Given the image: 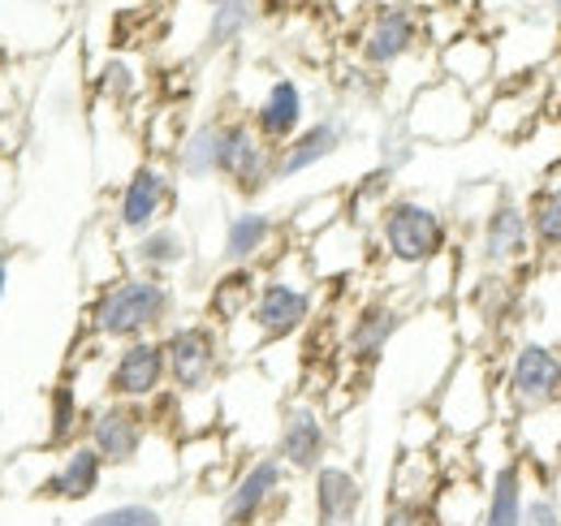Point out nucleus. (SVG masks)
Here are the masks:
<instances>
[{"mask_svg":"<svg viewBox=\"0 0 561 526\" xmlns=\"http://www.w3.org/2000/svg\"><path fill=\"white\" fill-rule=\"evenodd\" d=\"M523 526H561V501L553 492H545V488H531Z\"/></svg>","mask_w":561,"mask_h":526,"instance_id":"41","label":"nucleus"},{"mask_svg":"<svg viewBox=\"0 0 561 526\" xmlns=\"http://www.w3.org/2000/svg\"><path fill=\"white\" fill-rule=\"evenodd\" d=\"M371 247L380 251V260L402 272H423L432 260L454 251V216L432 198L393 195L371 229Z\"/></svg>","mask_w":561,"mask_h":526,"instance_id":"2","label":"nucleus"},{"mask_svg":"<svg viewBox=\"0 0 561 526\" xmlns=\"http://www.w3.org/2000/svg\"><path fill=\"white\" fill-rule=\"evenodd\" d=\"M9 281H13V263H9V255H0V307L9 298Z\"/></svg>","mask_w":561,"mask_h":526,"instance_id":"45","label":"nucleus"},{"mask_svg":"<svg viewBox=\"0 0 561 526\" xmlns=\"http://www.w3.org/2000/svg\"><path fill=\"white\" fill-rule=\"evenodd\" d=\"M346 191V220L358 225L363 233H371L376 229V220H380V211L389 207V198L398 195V173H389V169H367L358 182L351 186H342Z\"/></svg>","mask_w":561,"mask_h":526,"instance_id":"33","label":"nucleus"},{"mask_svg":"<svg viewBox=\"0 0 561 526\" xmlns=\"http://www.w3.org/2000/svg\"><path fill=\"white\" fill-rule=\"evenodd\" d=\"M22 4H35V9H57L61 0H22Z\"/></svg>","mask_w":561,"mask_h":526,"instance_id":"47","label":"nucleus"},{"mask_svg":"<svg viewBox=\"0 0 561 526\" xmlns=\"http://www.w3.org/2000/svg\"><path fill=\"white\" fill-rule=\"evenodd\" d=\"M480 4H496V9H523V4H531V0H480Z\"/></svg>","mask_w":561,"mask_h":526,"instance_id":"46","label":"nucleus"},{"mask_svg":"<svg viewBox=\"0 0 561 526\" xmlns=\"http://www.w3.org/2000/svg\"><path fill=\"white\" fill-rule=\"evenodd\" d=\"M195 260V247H191V233L173 220L147 229L139 238L126 242V267L142 272V276H160V281H173L182 267H191Z\"/></svg>","mask_w":561,"mask_h":526,"instance_id":"24","label":"nucleus"},{"mask_svg":"<svg viewBox=\"0 0 561 526\" xmlns=\"http://www.w3.org/2000/svg\"><path fill=\"white\" fill-rule=\"evenodd\" d=\"M87 414H91V405L82 401L78 376L66 371V376L48 389V401H44V449L66 454L70 445H78L82 432H87Z\"/></svg>","mask_w":561,"mask_h":526,"instance_id":"27","label":"nucleus"},{"mask_svg":"<svg viewBox=\"0 0 561 526\" xmlns=\"http://www.w3.org/2000/svg\"><path fill=\"white\" fill-rule=\"evenodd\" d=\"M204 4H208V9H216V4H229V0H204Z\"/></svg>","mask_w":561,"mask_h":526,"instance_id":"50","label":"nucleus"},{"mask_svg":"<svg viewBox=\"0 0 561 526\" xmlns=\"http://www.w3.org/2000/svg\"><path fill=\"white\" fill-rule=\"evenodd\" d=\"M285 488H289V470L280 466L277 454H255L220 488L216 518L220 526H264L285 501Z\"/></svg>","mask_w":561,"mask_h":526,"instance_id":"10","label":"nucleus"},{"mask_svg":"<svg viewBox=\"0 0 561 526\" xmlns=\"http://www.w3.org/2000/svg\"><path fill=\"white\" fill-rule=\"evenodd\" d=\"M420 48L423 13L407 0H385L363 18L358 39H354V61L367 66L371 73H393L411 57H420Z\"/></svg>","mask_w":561,"mask_h":526,"instance_id":"9","label":"nucleus"},{"mask_svg":"<svg viewBox=\"0 0 561 526\" xmlns=\"http://www.w3.org/2000/svg\"><path fill=\"white\" fill-rule=\"evenodd\" d=\"M337 220H346V191L342 186L337 191H316V195H307L302 203H294L289 220H280V225H285V238L294 247H307L311 238H320Z\"/></svg>","mask_w":561,"mask_h":526,"instance_id":"31","label":"nucleus"},{"mask_svg":"<svg viewBox=\"0 0 561 526\" xmlns=\"http://www.w3.org/2000/svg\"><path fill=\"white\" fill-rule=\"evenodd\" d=\"M289 9V0H255V13L260 18H280Z\"/></svg>","mask_w":561,"mask_h":526,"instance_id":"44","label":"nucleus"},{"mask_svg":"<svg viewBox=\"0 0 561 526\" xmlns=\"http://www.w3.org/2000/svg\"><path fill=\"white\" fill-rule=\"evenodd\" d=\"M553 53H558V61H561V13H558V31H553Z\"/></svg>","mask_w":561,"mask_h":526,"instance_id":"48","label":"nucleus"},{"mask_svg":"<svg viewBox=\"0 0 561 526\" xmlns=\"http://www.w3.org/2000/svg\"><path fill=\"white\" fill-rule=\"evenodd\" d=\"M95 87H100V95H104V100H113V104H130V100L142 91V73H139V66H135V61L113 57L108 66L100 69Z\"/></svg>","mask_w":561,"mask_h":526,"instance_id":"39","label":"nucleus"},{"mask_svg":"<svg viewBox=\"0 0 561 526\" xmlns=\"http://www.w3.org/2000/svg\"><path fill=\"white\" fill-rule=\"evenodd\" d=\"M561 405V345L527 336L510 350L496 371V423Z\"/></svg>","mask_w":561,"mask_h":526,"instance_id":"4","label":"nucleus"},{"mask_svg":"<svg viewBox=\"0 0 561 526\" xmlns=\"http://www.w3.org/2000/svg\"><path fill=\"white\" fill-rule=\"evenodd\" d=\"M436 526H480L484 518V479L480 474H445L440 492L432 496Z\"/></svg>","mask_w":561,"mask_h":526,"instance_id":"30","label":"nucleus"},{"mask_svg":"<svg viewBox=\"0 0 561 526\" xmlns=\"http://www.w3.org/2000/svg\"><path fill=\"white\" fill-rule=\"evenodd\" d=\"M104 479H108V461L100 458L87 441H78L66 454H57V461L31 483V496L57 501V505H82L104 488Z\"/></svg>","mask_w":561,"mask_h":526,"instance_id":"18","label":"nucleus"},{"mask_svg":"<svg viewBox=\"0 0 561 526\" xmlns=\"http://www.w3.org/2000/svg\"><path fill=\"white\" fill-rule=\"evenodd\" d=\"M273 454H277L289 474H307V479L333 458V423L311 397L285 401V410L277 419Z\"/></svg>","mask_w":561,"mask_h":526,"instance_id":"14","label":"nucleus"},{"mask_svg":"<svg viewBox=\"0 0 561 526\" xmlns=\"http://www.w3.org/2000/svg\"><path fill=\"white\" fill-rule=\"evenodd\" d=\"M18 113V87L9 78V66L0 61V117H13Z\"/></svg>","mask_w":561,"mask_h":526,"instance_id":"42","label":"nucleus"},{"mask_svg":"<svg viewBox=\"0 0 561 526\" xmlns=\"http://www.w3.org/2000/svg\"><path fill=\"white\" fill-rule=\"evenodd\" d=\"M285 247V225L264 207H238L220 225V263L229 267H268Z\"/></svg>","mask_w":561,"mask_h":526,"instance_id":"16","label":"nucleus"},{"mask_svg":"<svg viewBox=\"0 0 561 526\" xmlns=\"http://www.w3.org/2000/svg\"><path fill=\"white\" fill-rule=\"evenodd\" d=\"M445 483V470L436 454H402L398 449V461L389 470V496L393 501H415V505H432V496L440 492Z\"/></svg>","mask_w":561,"mask_h":526,"instance_id":"32","label":"nucleus"},{"mask_svg":"<svg viewBox=\"0 0 561 526\" xmlns=\"http://www.w3.org/2000/svg\"><path fill=\"white\" fill-rule=\"evenodd\" d=\"M367 483L351 461L329 458L311 474V518L316 526H363Z\"/></svg>","mask_w":561,"mask_h":526,"instance_id":"20","label":"nucleus"},{"mask_svg":"<svg viewBox=\"0 0 561 526\" xmlns=\"http://www.w3.org/2000/svg\"><path fill=\"white\" fill-rule=\"evenodd\" d=\"M164 393H169V367H164L160 336H142V341L113 345L108 367H104V397L151 405L156 397Z\"/></svg>","mask_w":561,"mask_h":526,"instance_id":"15","label":"nucleus"},{"mask_svg":"<svg viewBox=\"0 0 561 526\" xmlns=\"http://www.w3.org/2000/svg\"><path fill=\"white\" fill-rule=\"evenodd\" d=\"M527 501H531V466L514 454L510 461H501L496 470L484 474V518H480V526H523Z\"/></svg>","mask_w":561,"mask_h":526,"instance_id":"26","label":"nucleus"},{"mask_svg":"<svg viewBox=\"0 0 561 526\" xmlns=\"http://www.w3.org/2000/svg\"><path fill=\"white\" fill-rule=\"evenodd\" d=\"M178 320V285L142 272H122L100 285L87 302V332L100 345H126L142 336H160Z\"/></svg>","mask_w":561,"mask_h":526,"instance_id":"1","label":"nucleus"},{"mask_svg":"<svg viewBox=\"0 0 561 526\" xmlns=\"http://www.w3.org/2000/svg\"><path fill=\"white\" fill-rule=\"evenodd\" d=\"M398 441H402V454H436V445L445 441V427H440L432 401H420V405L407 410Z\"/></svg>","mask_w":561,"mask_h":526,"instance_id":"36","label":"nucleus"},{"mask_svg":"<svg viewBox=\"0 0 561 526\" xmlns=\"http://www.w3.org/2000/svg\"><path fill=\"white\" fill-rule=\"evenodd\" d=\"M536 260V233H531V216L527 203L514 198L510 191L492 203V211L476 225V263L484 272H518L523 263Z\"/></svg>","mask_w":561,"mask_h":526,"instance_id":"13","label":"nucleus"},{"mask_svg":"<svg viewBox=\"0 0 561 526\" xmlns=\"http://www.w3.org/2000/svg\"><path fill=\"white\" fill-rule=\"evenodd\" d=\"M415 156H420V142L402 126V117H389V122L380 126V134H376V164L402 178V169H407Z\"/></svg>","mask_w":561,"mask_h":526,"instance_id":"37","label":"nucleus"},{"mask_svg":"<svg viewBox=\"0 0 561 526\" xmlns=\"http://www.w3.org/2000/svg\"><path fill=\"white\" fill-rule=\"evenodd\" d=\"M260 281H264V267H229V263H220V272L211 276L208 294H204V320H211L216 329L251 320V307L260 298Z\"/></svg>","mask_w":561,"mask_h":526,"instance_id":"25","label":"nucleus"},{"mask_svg":"<svg viewBox=\"0 0 561 526\" xmlns=\"http://www.w3.org/2000/svg\"><path fill=\"white\" fill-rule=\"evenodd\" d=\"M407 329V311L389 298H363L346 320V332H342V350L354 367H376L389 345L402 336Z\"/></svg>","mask_w":561,"mask_h":526,"instance_id":"19","label":"nucleus"},{"mask_svg":"<svg viewBox=\"0 0 561 526\" xmlns=\"http://www.w3.org/2000/svg\"><path fill=\"white\" fill-rule=\"evenodd\" d=\"M367 251H376V247H371V233H363L351 220H337L333 229H324L320 238H311V242L302 247L307 267H311V276H316L320 285L351 281L354 272L367 263Z\"/></svg>","mask_w":561,"mask_h":526,"instance_id":"23","label":"nucleus"},{"mask_svg":"<svg viewBox=\"0 0 561 526\" xmlns=\"http://www.w3.org/2000/svg\"><path fill=\"white\" fill-rule=\"evenodd\" d=\"M376 526H436V514L432 505H415V501H385L380 510V523Z\"/></svg>","mask_w":561,"mask_h":526,"instance_id":"40","label":"nucleus"},{"mask_svg":"<svg viewBox=\"0 0 561 526\" xmlns=\"http://www.w3.org/2000/svg\"><path fill=\"white\" fill-rule=\"evenodd\" d=\"M173 207H178V173H173V164L147 156V160H139L126 173V182L117 186L108 225L117 229V238L130 242V238H139L147 229L164 225L173 216Z\"/></svg>","mask_w":561,"mask_h":526,"instance_id":"8","label":"nucleus"},{"mask_svg":"<svg viewBox=\"0 0 561 526\" xmlns=\"http://www.w3.org/2000/svg\"><path fill=\"white\" fill-rule=\"evenodd\" d=\"M545 4H549V9H553V13H561V0H545Z\"/></svg>","mask_w":561,"mask_h":526,"instance_id":"49","label":"nucleus"},{"mask_svg":"<svg viewBox=\"0 0 561 526\" xmlns=\"http://www.w3.org/2000/svg\"><path fill=\"white\" fill-rule=\"evenodd\" d=\"M514 432V449L527 466L545 461V474L561 461V405L558 410H540V414H523L510 423Z\"/></svg>","mask_w":561,"mask_h":526,"instance_id":"29","label":"nucleus"},{"mask_svg":"<svg viewBox=\"0 0 561 526\" xmlns=\"http://www.w3.org/2000/svg\"><path fill=\"white\" fill-rule=\"evenodd\" d=\"M247 122L255 126V134L273 147H285L294 134L311 122V100H307V87L294 78V73H277L260 100L247 108Z\"/></svg>","mask_w":561,"mask_h":526,"instance_id":"21","label":"nucleus"},{"mask_svg":"<svg viewBox=\"0 0 561 526\" xmlns=\"http://www.w3.org/2000/svg\"><path fill=\"white\" fill-rule=\"evenodd\" d=\"M151 436H156L151 410L135 405V401H113V397H104L100 405H91L87 432H82V441L108 461V470L139 466L147 445H151Z\"/></svg>","mask_w":561,"mask_h":526,"instance_id":"12","label":"nucleus"},{"mask_svg":"<svg viewBox=\"0 0 561 526\" xmlns=\"http://www.w3.org/2000/svg\"><path fill=\"white\" fill-rule=\"evenodd\" d=\"M531 122H536V100H531L523 87H510V91L496 87V95L484 100L480 126H489V130L501 134V138H518Z\"/></svg>","mask_w":561,"mask_h":526,"instance_id":"35","label":"nucleus"},{"mask_svg":"<svg viewBox=\"0 0 561 526\" xmlns=\"http://www.w3.org/2000/svg\"><path fill=\"white\" fill-rule=\"evenodd\" d=\"M536 198H545V203H553V207H561V169H553L545 182H540V191H536Z\"/></svg>","mask_w":561,"mask_h":526,"instance_id":"43","label":"nucleus"},{"mask_svg":"<svg viewBox=\"0 0 561 526\" xmlns=\"http://www.w3.org/2000/svg\"><path fill=\"white\" fill-rule=\"evenodd\" d=\"M398 117L420 147H458L480 130L484 104L449 78H427L411 91V100Z\"/></svg>","mask_w":561,"mask_h":526,"instance_id":"6","label":"nucleus"},{"mask_svg":"<svg viewBox=\"0 0 561 526\" xmlns=\"http://www.w3.org/2000/svg\"><path fill=\"white\" fill-rule=\"evenodd\" d=\"M216 178L238 198H260L268 186H277V147L255 134L247 113L242 117H220Z\"/></svg>","mask_w":561,"mask_h":526,"instance_id":"11","label":"nucleus"},{"mask_svg":"<svg viewBox=\"0 0 561 526\" xmlns=\"http://www.w3.org/2000/svg\"><path fill=\"white\" fill-rule=\"evenodd\" d=\"M216 160H220V117H204L178 138L169 164L186 182H216Z\"/></svg>","mask_w":561,"mask_h":526,"instance_id":"28","label":"nucleus"},{"mask_svg":"<svg viewBox=\"0 0 561 526\" xmlns=\"http://www.w3.org/2000/svg\"><path fill=\"white\" fill-rule=\"evenodd\" d=\"M432 410L445 436L454 441H476L489 423H496V371H492L489 354L458 350V358L449 363V371L440 376L432 393Z\"/></svg>","mask_w":561,"mask_h":526,"instance_id":"5","label":"nucleus"},{"mask_svg":"<svg viewBox=\"0 0 561 526\" xmlns=\"http://www.w3.org/2000/svg\"><path fill=\"white\" fill-rule=\"evenodd\" d=\"M82 526H169V523H164V510L156 501L130 496V501H117V505L95 510L91 518H82Z\"/></svg>","mask_w":561,"mask_h":526,"instance_id":"38","label":"nucleus"},{"mask_svg":"<svg viewBox=\"0 0 561 526\" xmlns=\"http://www.w3.org/2000/svg\"><path fill=\"white\" fill-rule=\"evenodd\" d=\"M436 78L458 82L462 91H471L484 104V95L496 91V48H492V39L476 35V31H462L449 44H440L436 48Z\"/></svg>","mask_w":561,"mask_h":526,"instance_id":"22","label":"nucleus"},{"mask_svg":"<svg viewBox=\"0 0 561 526\" xmlns=\"http://www.w3.org/2000/svg\"><path fill=\"white\" fill-rule=\"evenodd\" d=\"M164 345V367H169V389L178 397H208L216 380L229 367V350H225V332L204 316L191 320H173L160 332Z\"/></svg>","mask_w":561,"mask_h":526,"instance_id":"7","label":"nucleus"},{"mask_svg":"<svg viewBox=\"0 0 561 526\" xmlns=\"http://www.w3.org/2000/svg\"><path fill=\"white\" fill-rule=\"evenodd\" d=\"M316 307H320V281L311 276L307 255L289 242L277 260L264 267L260 298L251 307V324L264 336V345H280V341H294L311 329Z\"/></svg>","mask_w":561,"mask_h":526,"instance_id":"3","label":"nucleus"},{"mask_svg":"<svg viewBox=\"0 0 561 526\" xmlns=\"http://www.w3.org/2000/svg\"><path fill=\"white\" fill-rule=\"evenodd\" d=\"M255 22H260L255 0H229V4L208 9V22H204V53H229V48H238V44L251 35Z\"/></svg>","mask_w":561,"mask_h":526,"instance_id":"34","label":"nucleus"},{"mask_svg":"<svg viewBox=\"0 0 561 526\" xmlns=\"http://www.w3.org/2000/svg\"><path fill=\"white\" fill-rule=\"evenodd\" d=\"M351 134H354L351 117L337 113V108L311 117L285 147H277V182H294V178H302V173L337 160L351 147Z\"/></svg>","mask_w":561,"mask_h":526,"instance_id":"17","label":"nucleus"}]
</instances>
